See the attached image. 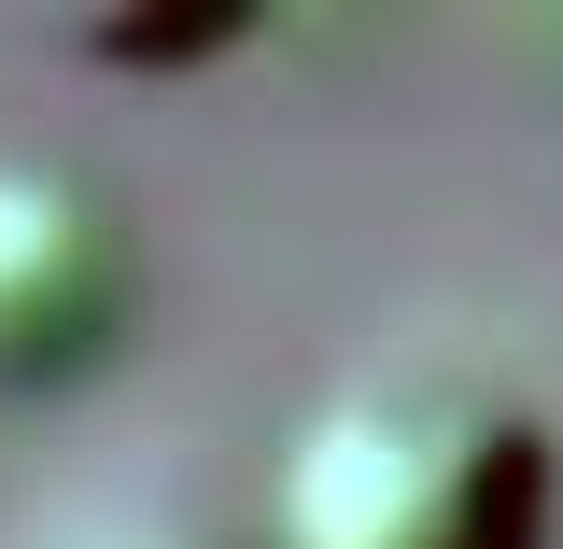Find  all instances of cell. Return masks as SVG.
I'll use <instances>...</instances> for the list:
<instances>
[{
	"label": "cell",
	"instance_id": "cell-1",
	"mask_svg": "<svg viewBox=\"0 0 563 549\" xmlns=\"http://www.w3.org/2000/svg\"><path fill=\"white\" fill-rule=\"evenodd\" d=\"M268 549H550V437L465 352H366L282 437Z\"/></svg>",
	"mask_w": 563,
	"mask_h": 549
},
{
	"label": "cell",
	"instance_id": "cell-2",
	"mask_svg": "<svg viewBox=\"0 0 563 549\" xmlns=\"http://www.w3.org/2000/svg\"><path fill=\"white\" fill-rule=\"evenodd\" d=\"M141 310V240L57 155H0V395H57Z\"/></svg>",
	"mask_w": 563,
	"mask_h": 549
}]
</instances>
